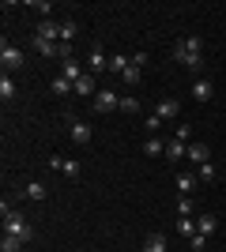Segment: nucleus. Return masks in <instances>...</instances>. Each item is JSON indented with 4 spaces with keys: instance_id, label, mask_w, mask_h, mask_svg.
Segmentation results:
<instances>
[{
    "instance_id": "33",
    "label": "nucleus",
    "mask_w": 226,
    "mask_h": 252,
    "mask_svg": "<svg viewBox=\"0 0 226 252\" xmlns=\"http://www.w3.org/2000/svg\"><path fill=\"white\" fill-rule=\"evenodd\" d=\"M189 132H193L189 125H177V128H173V139H181V143H193V139H189Z\"/></svg>"
},
{
    "instance_id": "21",
    "label": "nucleus",
    "mask_w": 226,
    "mask_h": 252,
    "mask_svg": "<svg viewBox=\"0 0 226 252\" xmlns=\"http://www.w3.org/2000/svg\"><path fill=\"white\" fill-rule=\"evenodd\" d=\"M173 230L181 233L185 241H189V237H193V233H200V230H196V219H181V215H177V222H173Z\"/></svg>"
},
{
    "instance_id": "3",
    "label": "nucleus",
    "mask_w": 226,
    "mask_h": 252,
    "mask_svg": "<svg viewBox=\"0 0 226 252\" xmlns=\"http://www.w3.org/2000/svg\"><path fill=\"white\" fill-rule=\"evenodd\" d=\"M91 109L95 113H113V109H121V94L109 91V87H98V94L91 98Z\"/></svg>"
},
{
    "instance_id": "5",
    "label": "nucleus",
    "mask_w": 226,
    "mask_h": 252,
    "mask_svg": "<svg viewBox=\"0 0 226 252\" xmlns=\"http://www.w3.org/2000/svg\"><path fill=\"white\" fill-rule=\"evenodd\" d=\"M200 53H204V42H200V38H181V42L173 45V61L185 64L189 57H200Z\"/></svg>"
},
{
    "instance_id": "28",
    "label": "nucleus",
    "mask_w": 226,
    "mask_h": 252,
    "mask_svg": "<svg viewBox=\"0 0 226 252\" xmlns=\"http://www.w3.org/2000/svg\"><path fill=\"white\" fill-rule=\"evenodd\" d=\"M121 79H125V83H129V87H136V83H140V79H143V72H140V68H136V64H129Z\"/></svg>"
},
{
    "instance_id": "23",
    "label": "nucleus",
    "mask_w": 226,
    "mask_h": 252,
    "mask_svg": "<svg viewBox=\"0 0 226 252\" xmlns=\"http://www.w3.org/2000/svg\"><path fill=\"white\" fill-rule=\"evenodd\" d=\"M177 215H181V219H196V203H193V196H177Z\"/></svg>"
},
{
    "instance_id": "20",
    "label": "nucleus",
    "mask_w": 226,
    "mask_h": 252,
    "mask_svg": "<svg viewBox=\"0 0 226 252\" xmlns=\"http://www.w3.org/2000/svg\"><path fill=\"white\" fill-rule=\"evenodd\" d=\"M23 196H27V200H34V203H42L45 196H49V192H45V185H42V181H31V185L23 189Z\"/></svg>"
},
{
    "instance_id": "18",
    "label": "nucleus",
    "mask_w": 226,
    "mask_h": 252,
    "mask_svg": "<svg viewBox=\"0 0 226 252\" xmlns=\"http://www.w3.org/2000/svg\"><path fill=\"white\" fill-rule=\"evenodd\" d=\"M34 49H38V57H45V61H57L61 42H42V38H34Z\"/></svg>"
},
{
    "instance_id": "6",
    "label": "nucleus",
    "mask_w": 226,
    "mask_h": 252,
    "mask_svg": "<svg viewBox=\"0 0 226 252\" xmlns=\"http://www.w3.org/2000/svg\"><path fill=\"white\" fill-rule=\"evenodd\" d=\"M155 113H159L162 125H166V121H177V117H181V102H177V98H162V102L155 105Z\"/></svg>"
},
{
    "instance_id": "19",
    "label": "nucleus",
    "mask_w": 226,
    "mask_h": 252,
    "mask_svg": "<svg viewBox=\"0 0 226 252\" xmlns=\"http://www.w3.org/2000/svg\"><path fill=\"white\" fill-rule=\"evenodd\" d=\"M140 109H143V102L136 94H121V113H125V117H136Z\"/></svg>"
},
{
    "instance_id": "24",
    "label": "nucleus",
    "mask_w": 226,
    "mask_h": 252,
    "mask_svg": "<svg viewBox=\"0 0 226 252\" xmlns=\"http://www.w3.org/2000/svg\"><path fill=\"white\" fill-rule=\"evenodd\" d=\"M61 75H65V79H72V83H79V79H83V68H79V64L75 61H65V68H61Z\"/></svg>"
},
{
    "instance_id": "32",
    "label": "nucleus",
    "mask_w": 226,
    "mask_h": 252,
    "mask_svg": "<svg viewBox=\"0 0 226 252\" xmlns=\"http://www.w3.org/2000/svg\"><path fill=\"white\" fill-rule=\"evenodd\" d=\"M189 245H193L196 252H204V249H207V233H193V237H189Z\"/></svg>"
},
{
    "instance_id": "11",
    "label": "nucleus",
    "mask_w": 226,
    "mask_h": 252,
    "mask_svg": "<svg viewBox=\"0 0 226 252\" xmlns=\"http://www.w3.org/2000/svg\"><path fill=\"white\" fill-rule=\"evenodd\" d=\"M87 72L95 75V72H109V57L102 49H91V57H87Z\"/></svg>"
},
{
    "instance_id": "25",
    "label": "nucleus",
    "mask_w": 226,
    "mask_h": 252,
    "mask_svg": "<svg viewBox=\"0 0 226 252\" xmlns=\"http://www.w3.org/2000/svg\"><path fill=\"white\" fill-rule=\"evenodd\" d=\"M0 98H4V102L15 98V79H11V75H0Z\"/></svg>"
},
{
    "instance_id": "16",
    "label": "nucleus",
    "mask_w": 226,
    "mask_h": 252,
    "mask_svg": "<svg viewBox=\"0 0 226 252\" xmlns=\"http://www.w3.org/2000/svg\"><path fill=\"white\" fill-rule=\"evenodd\" d=\"M143 252H170V245H166L162 233H147L143 237Z\"/></svg>"
},
{
    "instance_id": "14",
    "label": "nucleus",
    "mask_w": 226,
    "mask_h": 252,
    "mask_svg": "<svg viewBox=\"0 0 226 252\" xmlns=\"http://www.w3.org/2000/svg\"><path fill=\"white\" fill-rule=\"evenodd\" d=\"M49 91H53L57 98H68V94L75 91V83H72V79H65V75H53V83H49Z\"/></svg>"
},
{
    "instance_id": "10",
    "label": "nucleus",
    "mask_w": 226,
    "mask_h": 252,
    "mask_svg": "<svg viewBox=\"0 0 226 252\" xmlns=\"http://www.w3.org/2000/svg\"><path fill=\"white\" fill-rule=\"evenodd\" d=\"M143 155L147 158H166V139L162 136H147L143 139Z\"/></svg>"
},
{
    "instance_id": "26",
    "label": "nucleus",
    "mask_w": 226,
    "mask_h": 252,
    "mask_svg": "<svg viewBox=\"0 0 226 252\" xmlns=\"http://www.w3.org/2000/svg\"><path fill=\"white\" fill-rule=\"evenodd\" d=\"M129 57H121V53H113V57H109V72H113V75H125V68H129Z\"/></svg>"
},
{
    "instance_id": "8",
    "label": "nucleus",
    "mask_w": 226,
    "mask_h": 252,
    "mask_svg": "<svg viewBox=\"0 0 226 252\" xmlns=\"http://www.w3.org/2000/svg\"><path fill=\"white\" fill-rule=\"evenodd\" d=\"M34 38H42V42H61V23L42 19V23H38V31H34Z\"/></svg>"
},
{
    "instance_id": "37",
    "label": "nucleus",
    "mask_w": 226,
    "mask_h": 252,
    "mask_svg": "<svg viewBox=\"0 0 226 252\" xmlns=\"http://www.w3.org/2000/svg\"><path fill=\"white\" fill-rule=\"evenodd\" d=\"M75 252H83V249H75Z\"/></svg>"
},
{
    "instance_id": "9",
    "label": "nucleus",
    "mask_w": 226,
    "mask_h": 252,
    "mask_svg": "<svg viewBox=\"0 0 226 252\" xmlns=\"http://www.w3.org/2000/svg\"><path fill=\"white\" fill-rule=\"evenodd\" d=\"M211 98H215V83L200 75V79L193 83V102H211Z\"/></svg>"
},
{
    "instance_id": "36",
    "label": "nucleus",
    "mask_w": 226,
    "mask_h": 252,
    "mask_svg": "<svg viewBox=\"0 0 226 252\" xmlns=\"http://www.w3.org/2000/svg\"><path fill=\"white\" fill-rule=\"evenodd\" d=\"M132 64H136V68H140V72H143V68H147V53H132Z\"/></svg>"
},
{
    "instance_id": "27",
    "label": "nucleus",
    "mask_w": 226,
    "mask_h": 252,
    "mask_svg": "<svg viewBox=\"0 0 226 252\" xmlns=\"http://www.w3.org/2000/svg\"><path fill=\"white\" fill-rule=\"evenodd\" d=\"M23 245H27L23 237H11V233H4V241H0V252H19Z\"/></svg>"
},
{
    "instance_id": "17",
    "label": "nucleus",
    "mask_w": 226,
    "mask_h": 252,
    "mask_svg": "<svg viewBox=\"0 0 226 252\" xmlns=\"http://www.w3.org/2000/svg\"><path fill=\"white\" fill-rule=\"evenodd\" d=\"M196 230L211 237V233L219 230V219H215V215H207V211H204V215H196Z\"/></svg>"
},
{
    "instance_id": "2",
    "label": "nucleus",
    "mask_w": 226,
    "mask_h": 252,
    "mask_svg": "<svg viewBox=\"0 0 226 252\" xmlns=\"http://www.w3.org/2000/svg\"><path fill=\"white\" fill-rule=\"evenodd\" d=\"M23 64H27V57H23V49L15 42H0V68H4V75L19 72Z\"/></svg>"
},
{
    "instance_id": "34",
    "label": "nucleus",
    "mask_w": 226,
    "mask_h": 252,
    "mask_svg": "<svg viewBox=\"0 0 226 252\" xmlns=\"http://www.w3.org/2000/svg\"><path fill=\"white\" fill-rule=\"evenodd\" d=\"M185 68H189V72H200V68H204V53H200V57H189Z\"/></svg>"
},
{
    "instance_id": "22",
    "label": "nucleus",
    "mask_w": 226,
    "mask_h": 252,
    "mask_svg": "<svg viewBox=\"0 0 226 252\" xmlns=\"http://www.w3.org/2000/svg\"><path fill=\"white\" fill-rule=\"evenodd\" d=\"M196 177H200V185H215L219 173H215V166H211V162H204V166H196Z\"/></svg>"
},
{
    "instance_id": "29",
    "label": "nucleus",
    "mask_w": 226,
    "mask_h": 252,
    "mask_svg": "<svg viewBox=\"0 0 226 252\" xmlns=\"http://www.w3.org/2000/svg\"><path fill=\"white\" fill-rule=\"evenodd\" d=\"M75 31H79V27H75L72 19H65V23H61V42H72V38H75Z\"/></svg>"
},
{
    "instance_id": "1",
    "label": "nucleus",
    "mask_w": 226,
    "mask_h": 252,
    "mask_svg": "<svg viewBox=\"0 0 226 252\" xmlns=\"http://www.w3.org/2000/svg\"><path fill=\"white\" fill-rule=\"evenodd\" d=\"M0 215H4V233H11V237H23V241H31V237H34V226L23 219V215L11 207L8 200H0Z\"/></svg>"
},
{
    "instance_id": "4",
    "label": "nucleus",
    "mask_w": 226,
    "mask_h": 252,
    "mask_svg": "<svg viewBox=\"0 0 226 252\" xmlns=\"http://www.w3.org/2000/svg\"><path fill=\"white\" fill-rule=\"evenodd\" d=\"M68 136H72V143L87 147V143H91V136H95V128L87 125V121H79L75 113H68Z\"/></svg>"
},
{
    "instance_id": "31",
    "label": "nucleus",
    "mask_w": 226,
    "mask_h": 252,
    "mask_svg": "<svg viewBox=\"0 0 226 252\" xmlns=\"http://www.w3.org/2000/svg\"><path fill=\"white\" fill-rule=\"evenodd\" d=\"M143 128H147V132H159V128H162L159 113H147V117H143Z\"/></svg>"
},
{
    "instance_id": "30",
    "label": "nucleus",
    "mask_w": 226,
    "mask_h": 252,
    "mask_svg": "<svg viewBox=\"0 0 226 252\" xmlns=\"http://www.w3.org/2000/svg\"><path fill=\"white\" fill-rule=\"evenodd\" d=\"M61 173H65L68 181H75V177H79V162H72V158H65V169H61Z\"/></svg>"
},
{
    "instance_id": "12",
    "label": "nucleus",
    "mask_w": 226,
    "mask_h": 252,
    "mask_svg": "<svg viewBox=\"0 0 226 252\" xmlns=\"http://www.w3.org/2000/svg\"><path fill=\"white\" fill-rule=\"evenodd\" d=\"M173 181H177V189H181V196H193V192L200 189V177H196V173H185V169H181V173H177Z\"/></svg>"
},
{
    "instance_id": "35",
    "label": "nucleus",
    "mask_w": 226,
    "mask_h": 252,
    "mask_svg": "<svg viewBox=\"0 0 226 252\" xmlns=\"http://www.w3.org/2000/svg\"><path fill=\"white\" fill-rule=\"evenodd\" d=\"M34 11H38L42 19H49V11H53V4H49V0H38V4H34Z\"/></svg>"
},
{
    "instance_id": "13",
    "label": "nucleus",
    "mask_w": 226,
    "mask_h": 252,
    "mask_svg": "<svg viewBox=\"0 0 226 252\" xmlns=\"http://www.w3.org/2000/svg\"><path fill=\"white\" fill-rule=\"evenodd\" d=\"M72 94H75V98H95V94H98V87H95V75L87 72L83 79L75 83V91H72Z\"/></svg>"
},
{
    "instance_id": "15",
    "label": "nucleus",
    "mask_w": 226,
    "mask_h": 252,
    "mask_svg": "<svg viewBox=\"0 0 226 252\" xmlns=\"http://www.w3.org/2000/svg\"><path fill=\"white\" fill-rule=\"evenodd\" d=\"M185 151H189V143H181V139H166V158H170V162H185Z\"/></svg>"
},
{
    "instance_id": "7",
    "label": "nucleus",
    "mask_w": 226,
    "mask_h": 252,
    "mask_svg": "<svg viewBox=\"0 0 226 252\" xmlns=\"http://www.w3.org/2000/svg\"><path fill=\"white\" fill-rule=\"evenodd\" d=\"M185 158H189L193 166H204V162H211V147H207V143H200V139H193V143H189V151H185Z\"/></svg>"
}]
</instances>
